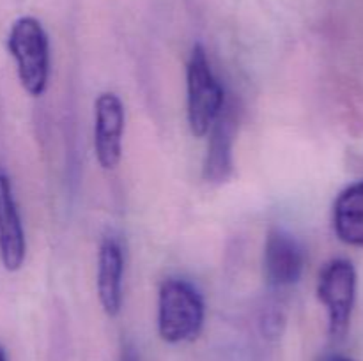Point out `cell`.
I'll list each match as a JSON object with an SVG mask.
<instances>
[{
	"mask_svg": "<svg viewBox=\"0 0 363 361\" xmlns=\"http://www.w3.org/2000/svg\"><path fill=\"white\" fill-rule=\"evenodd\" d=\"M206 304L197 287L183 278H167L158 294V333L170 345L194 342L204 328Z\"/></svg>",
	"mask_w": 363,
	"mask_h": 361,
	"instance_id": "6da1fadb",
	"label": "cell"
},
{
	"mask_svg": "<svg viewBox=\"0 0 363 361\" xmlns=\"http://www.w3.org/2000/svg\"><path fill=\"white\" fill-rule=\"evenodd\" d=\"M7 50L23 91L32 98L45 94L50 80V39L41 21L34 16L18 18L7 35Z\"/></svg>",
	"mask_w": 363,
	"mask_h": 361,
	"instance_id": "7a4b0ae2",
	"label": "cell"
},
{
	"mask_svg": "<svg viewBox=\"0 0 363 361\" xmlns=\"http://www.w3.org/2000/svg\"><path fill=\"white\" fill-rule=\"evenodd\" d=\"M225 108V92L215 76L206 48L197 42L186 64V115L195 138L208 137L215 120Z\"/></svg>",
	"mask_w": 363,
	"mask_h": 361,
	"instance_id": "3957f363",
	"label": "cell"
},
{
	"mask_svg": "<svg viewBox=\"0 0 363 361\" xmlns=\"http://www.w3.org/2000/svg\"><path fill=\"white\" fill-rule=\"evenodd\" d=\"M357 289L358 275L350 258H333L321 269L318 296L328 311V333L333 342L344 340L350 331Z\"/></svg>",
	"mask_w": 363,
	"mask_h": 361,
	"instance_id": "277c9868",
	"label": "cell"
},
{
	"mask_svg": "<svg viewBox=\"0 0 363 361\" xmlns=\"http://www.w3.org/2000/svg\"><path fill=\"white\" fill-rule=\"evenodd\" d=\"M126 126L124 105L116 92H101L94 101V154L103 170H113L123 158Z\"/></svg>",
	"mask_w": 363,
	"mask_h": 361,
	"instance_id": "5b68a950",
	"label": "cell"
},
{
	"mask_svg": "<svg viewBox=\"0 0 363 361\" xmlns=\"http://www.w3.org/2000/svg\"><path fill=\"white\" fill-rule=\"evenodd\" d=\"M305 268L301 244L282 229H273L264 244V276L273 289H287L300 282Z\"/></svg>",
	"mask_w": 363,
	"mask_h": 361,
	"instance_id": "8992f818",
	"label": "cell"
},
{
	"mask_svg": "<svg viewBox=\"0 0 363 361\" xmlns=\"http://www.w3.org/2000/svg\"><path fill=\"white\" fill-rule=\"evenodd\" d=\"M27 255L23 223L7 173L0 172V262L9 273L21 269Z\"/></svg>",
	"mask_w": 363,
	"mask_h": 361,
	"instance_id": "52a82bcc",
	"label": "cell"
},
{
	"mask_svg": "<svg viewBox=\"0 0 363 361\" xmlns=\"http://www.w3.org/2000/svg\"><path fill=\"white\" fill-rule=\"evenodd\" d=\"M123 246L113 236L105 237L98 253V297L103 311L108 317H117L123 306Z\"/></svg>",
	"mask_w": 363,
	"mask_h": 361,
	"instance_id": "ba28073f",
	"label": "cell"
},
{
	"mask_svg": "<svg viewBox=\"0 0 363 361\" xmlns=\"http://www.w3.org/2000/svg\"><path fill=\"white\" fill-rule=\"evenodd\" d=\"M236 126L234 110L223 108V112L209 130L208 152H206L204 166H202V177L206 183L222 184L229 180L233 173V147Z\"/></svg>",
	"mask_w": 363,
	"mask_h": 361,
	"instance_id": "9c48e42d",
	"label": "cell"
},
{
	"mask_svg": "<svg viewBox=\"0 0 363 361\" xmlns=\"http://www.w3.org/2000/svg\"><path fill=\"white\" fill-rule=\"evenodd\" d=\"M333 230L342 243L363 248V179L350 184L337 197Z\"/></svg>",
	"mask_w": 363,
	"mask_h": 361,
	"instance_id": "30bf717a",
	"label": "cell"
},
{
	"mask_svg": "<svg viewBox=\"0 0 363 361\" xmlns=\"http://www.w3.org/2000/svg\"><path fill=\"white\" fill-rule=\"evenodd\" d=\"M119 361H140V356H138V350L135 349L133 343H126L123 347V353H121Z\"/></svg>",
	"mask_w": 363,
	"mask_h": 361,
	"instance_id": "8fae6325",
	"label": "cell"
},
{
	"mask_svg": "<svg viewBox=\"0 0 363 361\" xmlns=\"http://www.w3.org/2000/svg\"><path fill=\"white\" fill-rule=\"evenodd\" d=\"M326 361H354V360H351V357H347V356H332V357H328Z\"/></svg>",
	"mask_w": 363,
	"mask_h": 361,
	"instance_id": "7c38bea8",
	"label": "cell"
},
{
	"mask_svg": "<svg viewBox=\"0 0 363 361\" xmlns=\"http://www.w3.org/2000/svg\"><path fill=\"white\" fill-rule=\"evenodd\" d=\"M0 361H7V356H6V350L0 347Z\"/></svg>",
	"mask_w": 363,
	"mask_h": 361,
	"instance_id": "4fadbf2b",
	"label": "cell"
}]
</instances>
